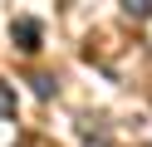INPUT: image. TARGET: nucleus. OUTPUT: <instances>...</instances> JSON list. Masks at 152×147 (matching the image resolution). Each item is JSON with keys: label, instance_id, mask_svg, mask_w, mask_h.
Here are the masks:
<instances>
[{"label": "nucleus", "instance_id": "obj_5", "mask_svg": "<svg viewBox=\"0 0 152 147\" xmlns=\"http://www.w3.org/2000/svg\"><path fill=\"white\" fill-rule=\"evenodd\" d=\"M15 147H49V142H44V137H20Z\"/></svg>", "mask_w": 152, "mask_h": 147}, {"label": "nucleus", "instance_id": "obj_1", "mask_svg": "<svg viewBox=\"0 0 152 147\" xmlns=\"http://www.w3.org/2000/svg\"><path fill=\"white\" fill-rule=\"evenodd\" d=\"M10 39H15L20 54H34V49L44 44V29H39V20H15V25H10Z\"/></svg>", "mask_w": 152, "mask_h": 147}, {"label": "nucleus", "instance_id": "obj_3", "mask_svg": "<svg viewBox=\"0 0 152 147\" xmlns=\"http://www.w3.org/2000/svg\"><path fill=\"white\" fill-rule=\"evenodd\" d=\"M0 118H15V88L0 83Z\"/></svg>", "mask_w": 152, "mask_h": 147}, {"label": "nucleus", "instance_id": "obj_2", "mask_svg": "<svg viewBox=\"0 0 152 147\" xmlns=\"http://www.w3.org/2000/svg\"><path fill=\"white\" fill-rule=\"evenodd\" d=\"M123 15L128 20H147L152 15V0H123Z\"/></svg>", "mask_w": 152, "mask_h": 147}, {"label": "nucleus", "instance_id": "obj_4", "mask_svg": "<svg viewBox=\"0 0 152 147\" xmlns=\"http://www.w3.org/2000/svg\"><path fill=\"white\" fill-rule=\"evenodd\" d=\"M34 93L49 98V93H54V78H49V74H39V78H34Z\"/></svg>", "mask_w": 152, "mask_h": 147}, {"label": "nucleus", "instance_id": "obj_6", "mask_svg": "<svg viewBox=\"0 0 152 147\" xmlns=\"http://www.w3.org/2000/svg\"><path fill=\"white\" fill-rule=\"evenodd\" d=\"M88 147H103V142H88Z\"/></svg>", "mask_w": 152, "mask_h": 147}]
</instances>
